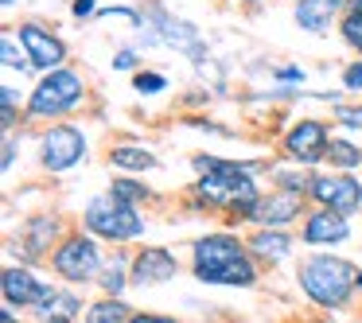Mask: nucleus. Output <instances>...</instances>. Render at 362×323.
I'll use <instances>...</instances> for the list:
<instances>
[{
    "label": "nucleus",
    "mask_w": 362,
    "mask_h": 323,
    "mask_svg": "<svg viewBox=\"0 0 362 323\" xmlns=\"http://www.w3.org/2000/svg\"><path fill=\"white\" fill-rule=\"evenodd\" d=\"M195 168L203 172L199 180V195L214 206H230L234 214L250 218L253 206H257V187L250 180V168H238V164H226V160H206V156H195Z\"/></svg>",
    "instance_id": "f257e3e1"
},
{
    "label": "nucleus",
    "mask_w": 362,
    "mask_h": 323,
    "mask_svg": "<svg viewBox=\"0 0 362 323\" xmlns=\"http://www.w3.org/2000/svg\"><path fill=\"white\" fill-rule=\"evenodd\" d=\"M195 276L211 284H242V288L257 281L245 249L230 234H211L195 242Z\"/></svg>",
    "instance_id": "f03ea898"
},
{
    "label": "nucleus",
    "mask_w": 362,
    "mask_h": 323,
    "mask_svg": "<svg viewBox=\"0 0 362 323\" xmlns=\"http://www.w3.org/2000/svg\"><path fill=\"white\" fill-rule=\"evenodd\" d=\"M300 284L320 307H339L362 284V273L358 265L339 257H308L300 265Z\"/></svg>",
    "instance_id": "7ed1b4c3"
},
{
    "label": "nucleus",
    "mask_w": 362,
    "mask_h": 323,
    "mask_svg": "<svg viewBox=\"0 0 362 323\" xmlns=\"http://www.w3.org/2000/svg\"><path fill=\"white\" fill-rule=\"evenodd\" d=\"M86 226L94 230V234L102 237H113V242H125V237H136L144 230V222L136 218V211L125 203V199H117L110 191V195L94 199V203L86 206Z\"/></svg>",
    "instance_id": "20e7f679"
},
{
    "label": "nucleus",
    "mask_w": 362,
    "mask_h": 323,
    "mask_svg": "<svg viewBox=\"0 0 362 323\" xmlns=\"http://www.w3.org/2000/svg\"><path fill=\"white\" fill-rule=\"evenodd\" d=\"M82 102V78L71 71H51L47 78L40 82V90L32 94V113L40 117H55V113H66Z\"/></svg>",
    "instance_id": "39448f33"
},
{
    "label": "nucleus",
    "mask_w": 362,
    "mask_h": 323,
    "mask_svg": "<svg viewBox=\"0 0 362 323\" xmlns=\"http://www.w3.org/2000/svg\"><path fill=\"white\" fill-rule=\"evenodd\" d=\"M40 152H43V164H47L51 172H66V168H74L82 156H86V136H82L78 129H71V125H59V129H51V133L43 136Z\"/></svg>",
    "instance_id": "423d86ee"
},
{
    "label": "nucleus",
    "mask_w": 362,
    "mask_h": 323,
    "mask_svg": "<svg viewBox=\"0 0 362 323\" xmlns=\"http://www.w3.org/2000/svg\"><path fill=\"white\" fill-rule=\"evenodd\" d=\"M55 269L66 276V281H90V276L102 269L98 245L90 242V237H71V242L55 253Z\"/></svg>",
    "instance_id": "0eeeda50"
},
{
    "label": "nucleus",
    "mask_w": 362,
    "mask_h": 323,
    "mask_svg": "<svg viewBox=\"0 0 362 323\" xmlns=\"http://www.w3.org/2000/svg\"><path fill=\"white\" fill-rule=\"evenodd\" d=\"M312 195L331 211L351 214L362 203V183H354L351 175H323V180H312Z\"/></svg>",
    "instance_id": "6e6552de"
},
{
    "label": "nucleus",
    "mask_w": 362,
    "mask_h": 323,
    "mask_svg": "<svg viewBox=\"0 0 362 323\" xmlns=\"http://www.w3.org/2000/svg\"><path fill=\"white\" fill-rule=\"evenodd\" d=\"M284 148L296 164H315L320 156H327V129L320 121H300L288 136H284Z\"/></svg>",
    "instance_id": "1a4fd4ad"
},
{
    "label": "nucleus",
    "mask_w": 362,
    "mask_h": 323,
    "mask_svg": "<svg viewBox=\"0 0 362 323\" xmlns=\"http://www.w3.org/2000/svg\"><path fill=\"white\" fill-rule=\"evenodd\" d=\"M20 43H24L32 66H43V71H51V66H59L66 59V47L55 40V35L43 32L40 24H24V28H20Z\"/></svg>",
    "instance_id": "9d476101"
},
{
    "label": "nucleus",
    "mask_w": 362,
    "mask_h": 323,
    "mask_svg": "<svg viewBox=\"0 0 362 323\" xmlns=\"http://www.w3.org/2000/svg\"><path fill=\"white\" fill-rule=\"evenodd\" d=\"M250 218L261 222V226H281V222L300 218V191H276L269 199H257Z\"/></svg>",
    "instance_id": "9b49d317"
},
{
    "label": "nucleus",
    "mask_w": 362,
    "mask_h": 323,
    "mask_svg": "<svg viewBox=\"0 0 362 323\" xmlns=\"http://www.w3.org/2000/svg\"><path fill=\"white\" fill-rule=\"evenodd\" d=\"M175 257L168 249H141V257L133 261V281L136 284H164L175 276Z\"/></svg>",
    "instance_id": "f8f14e48"
},
{
    "label": "nucleus",
    "mask_w": 362,
    "mask_h": 323,
    "mask_svg": "<svg viewBox=\"0 0 362 323\" xmlns=\"http://www.w3.org/2000/svg\"><path fill=\"white\" fill-rule=\"evenodd\" d=\"M351 234V226H346V218L339 211H320L308 218L304 226V242L320 245V242H343V237Z\"/></svg>",
    "instance_id": "ddd939ff"
},
{
    "label": "nucleus",
    "mask_w": 362,
    "mask_h": 323,
    "mask_svg": "<svg viewBox=\"0 0 362 323\" xmlns=\"http://www.w3.org/2000/svg\"><path fill=\"white\" fill-rule=\"evenodd\" d=\"M78 312H82L78 296L43 288V296H40V319L43 323H74V315H78Z\"/></svg>",
    "instance_id": "4468645a"
},
{
    "label": "nucleus",
    "mask_w": 362,
    "mask_h": 323,
    "mask_svg": "<svg viewBox=\"0 0 362 323\" xmlns=\"http://www.w3.org/2000/svg\"><path fill=\"white\" fill-rule=\"evenodd\" d=\"M43 296V284L28 269H8L4 273V300L8 304H35Z\"/></svg>",
    "instance_id": "2eb2a0df"
},
{
    "label": "nucleus",
    "mask_w": 362,
    "mask_h": 323,
    "mask_svg": "<svg viewBox=\"0 0 362 323\" xmlns=\"http://www.w3.org/2000/svg\"><path fill=\"white\" fill-rule=\"evenodd\" d=\"M339 4H343V0H300V8H296L300 28H308V32L320 35L323 28L331 24V16L339 12Z\"/></svg>",
    "instance_id": "dca6fc26"
},
{
    "label": "nucleus",
    "mask_w": 362,
    "mask_h": 323,
    "mask_svg": "<svg viewBox=\"0 0 362 323\" xmlns=\"http://www.w3.org/2000/svg\"><path fill=\"white\" fill-rule=\"evenodd\" d=\"M129 307L121 304V300H102V304H94L86 312V323H125Z\"/></svg>",
    "instance_id": "f3484780"
},
{
    "label": "nucleus",
    "mask_w": 362,
    "mask_h": 323,
    "mask_svg": "<svg viewBox=\"0 0 362 323\" xmlns=\"http://www.w3.org/2000/svg\"><path fill=\"white\" fill-rule=\"evenodd\" d=\"M288 237H284V234H265V230H261V234L257 237H253V249H257L261 253V257H284V253H288Z\"/></svg>",
    "instance_id": "a211bd4d"
},
{
    "label": "nucleus",
    "mask_w": 362,
    "mask_h": 323,
    "mask_svg": "<svg viewBox=\"0 0 362 323\" xmlns=\"http://www.w3.org/2000/svg\"><path fill=\"white\" fill-rule=\"evenodd\" d=\"M327 160H331V164H339V168H358L362 164V152L354 148V144H346V141H331L327 144Z\"/></svg>",
    "instance_id": "6ab92c4d"
},
{
    "label": "nucleus",
    "mask_w": 362,
    "mask_h": 323,
    "mask_svg": "<svg viewBox=\"0 0 362 323\" xmlns=\"http://www.w3.org/2000/svg\"><path fill=\"white\" fill-rule=\"evenodd\" d=\"M160 28H164V40H168V43H180V47H195V32H191L187 24H175L172 16H164V12H160Z\"/></svg>",
    "instance_id": "aec40b11"
},
{
    "label": "nucleus",
    "mask_w": 362,
    "mask_h": 323,
    "mask_svg": "<svg viewBox=\"0 0 362 323\" xmlns=\"http://www.w3.org/2000/svg\"><path fill=\"white\" fill-rule=\"evenodd\" d=\"M113 164L121 168H156V156L144 148H113Z\"/></svg>",
    "instance_id": "412c9836"
},
{
    "label": "nucleus",
    "mask_w": 362,
    "mask_h": 323,
    "mask_svg": "<svg viewBox=\"0 0 362 323\" xmlns=\"http://www.w3.org/2000/svg\"><path fill=\"white\" fill-rule=\"evenodd\" d=\"M55 234V222L51 218H40V222H32V237H28V257H40L43 253V245H47V237Z\"/></svg>",
    "instance_id": "4be33fe9"
},
{
    "label": "nucleus",
    "mask_w": 362,
    "mask_h": 323,
    "mask_svg": "<svg viewBox=\"0 0 362 323\" xmlns=\"http://www.w3.org/2000/svg\"><path fill=\"white\" fill-rule=\"evenodd\" d=\"M0 59H4V66H8V71H24V66H32V59L16 55V43H12V40L0 43Z\"/></svg>",
    "instance_id": "5701e85b"
},
{
    "label": "nucleus",
    "mask_w": 362,
    "mask_h": 323,
    "mask_svg": "<svg viewBox=\"0 0 362 323\" xmlns=\"http://www.w3.org/2000/svg\"><path fill=\"white\" fill-rule=\"evenodd\" d=\"M343 35H346V43H351V47L362 51V12H351V16L343 20Z\"/></svg>",
    "instance_id": "b1692460"
},
{
    "label": "nucleus",
    "mask_w": 362,
    "mask_h": 323,
    "mask_svg": "<svg viewBox=\"0 0 362 323\" xmlns=\"http://www.w3.org/2000/svg\"><path fill=\"white\" fill-rule=\"evenodd\" d=\"M102 288H105V292H121V288H125V273H121V261H113V265L102 273Z\"/></svg>",
    "instance_id": "393cba45"
},
{
    "label": "nucleus",
    "mask_w": 362,
    "mask_h": 323,
    "mask_svg": "<svg viewBox=\"0 0 362 323\" xmlns=\"http://www.w3.org/2000/svg\"><path fill=\"white\" fill-rule=\"evenodd\" d=\"M113 195L125 199V203H133V199H141V195H144V187H136L133 180H113Z\"/></svg>",
    "instance_id": "a878e982"
},
{
    "label": "nucleus",
    "mask_w": 362,
    "mask_h": 323,
    "mask_svg": "<svg viewBox=\"0 0 362 323\" xmlns=\"http://www.w3.org/2000/svg\"><path fill=\"white\" fill-rule=\"evenodd\" d=\"M168 82L160 78V74H136V90H141V94H156V90H164Z\"/></svg>",
    "instance_id": "bb28decb"
},
{
    "label": "nucleus",
    "mask_w": 362,
    "mask_h": 323,
    "mask_svg": "<svg viewBox=\"0 0 362 323\" xmlns=\"http://www.w3.org/2000/svg\"><path fill=\"white\" fill-rule=\"evenodd\" d=\"M346 86H351V90H362V63L346 71Z\"/></svg>",
    "instance_id": "cd10ccee"
},
{
    "label": "nucleus",
    "mask_w": 362,
    "mask_h": 323,
    "mask_svg": "<svg viewBox=\"0 0 362 323\" xmlns=\"http://www.w3.org/2000/svg\"><path fill=\"white\" fill-rule=\"evenodd\" d=\"M339 121H346L351 129H362V113H354V110H339Z\"/></svg>",
    "instance_id": "c85d7f7f"
},
{
    "label": "nucleus",
    "mask_w": 362,
    "mask_h": 323,
    "mask_svg": "<svg viewBox=\"0 0 362 323\" xmlns=\"http://www.w3.org/2000/svg\"><path fill=\"white\" fill-rule=\"evenodd\" d=\"M71 8H74V16H90L94 12V0H74Z\"/></svg>",
    "instance_id": "c756f323"
},
{
    "label": "nucleus",
    "mask_w": 362,
    "mask_h": 323,
    "mask_svg": "<svg viewBox=\"0 0 362 323\" xmlns=\"http://www.w3.org/2000/svg\"><path fill=\"white\" fill-rule=\"evenodd\" d=\"M113 66H117V71H129V66H133V51H121V55L113 59Z\"/></svg>",
    "instance_id": "7c9ffc66"
},
{
    "label": "nucleus",
    "mask_w": 362,
    "mask_h": 323,
    "mask_svg": "<svg viewBox=\"0 0 362 323\" xmlns=\"http://www.w3.org/2000/svg\"><path fill=\"white\" fill-rule=\"evenodd\" d=\"M129 323H175V319H164V315H133Z\"/></svg>",
    "instance_id": "2f4dec72"
},
{
    "label": "nucleus",
    "mask_w": 362,
    "mask_h": 323,
    "mask_svg": "<svg viewBox=\"0 0 362 323\" xmlns=\"http://www.w3.org/2000/svg\"><path fill=\"white\" fill-rule=\"evenodd\" d=\"M4 323H16V315H12V312H4Z\"/></svg>",
    "instance_id": "473e14b6"
},
{
    "label": "nucleus",
    "mask_w": 362,
    "mask_h": 323,
    "mask_svg": "<svg viewBox=\"0 0 362 323\" xmlns=\"http://www.w3.org/2000/svg\"><path fill=\"white\" fill-rule=\"evenodd\" d=\"M354 12H362V0H354Z\"/></svg>",
    "instance_id": "72a5a7b5"
},
{
    "label": "nucleus",
    "mask_w": 362,
    "mask_h": 323,
    "mask_svg": "<svg viewBox=\"0 0 362 323\" xmlns=\"http://www.w3.org/2000/svg\"><path fill=\"white\" fill-rule=\"evenodd\" d=\"M4 4H12V0H4Z\"/></svg>",
    "instance_id": "f704fd0d"
}]
</instances>
